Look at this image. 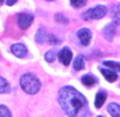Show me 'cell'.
I'll list each match as a JSON object with an SVG mask.
<instances>
[{
	"instance_id": "1",
	"label": "cell",
	"mask_w": 120,
	"mask_h": 117,
	"mask_svg": "<svg viewBox=\"0 0 120 117\" xmlns=\"http://www.w3.org/2000/svg\"><path fill=\"white\" fill-rule=\"evenodd\" d=\"M59 102L68 117H75L86 105V98L72 86H64L59 92Z\"/></svg>"
},
{
	"instance_id": "2",
	"label": "cell",
	"mask_w": 120,
	"mask_h": 117,
	"mask_svg": "<svg viewBox=\"0 0 120 117\" xmlns=\"http://www.w3.org/2000/svg\"><path fill=\"white\" fill-rule=\"evenodd\" d=\"M20 86L25 93L29 95L36 94L39 90H41V81L37 79L36 76H34L33 74H23L20 78Z\"/></svg>"
},
{
	"instance_id": "3",
	"label": "cell",
	"mask_w": 120,
	"mask_h": 117,
	"mask_svg": "<svg viewBox=\"0 0 120 117\" xmlns=\"http://www.w3.org/2000/svg\"><path fill=\"white\" fill-rule=\"evenodd\" d=\"M107 12V9L105 5L98 4L97 7L91 8V9L85 11L82 14V18L84 20H91V19H100L104 17Z\"/></svg>"
},
{
	"instance_id": "4",
	"label": "cell",
	"mask_w": 120,
	"mask_h": 117,
	"mask_svg": "<svg viewBox=\"0 0 120 117\" xmlns=\"http://www.w3.org/2000/svg\"><path fill=\"white\" fill-rule=\"evenodd\" d=\"M34 20V16L29 13H19L17 15V23L18 27L22 30H27L32 25Z\"/></svg>"
},
{
	"instance_id": "5",
	"label": "cell",
	"mask_w": 120,
	"mask_h": 117,
	"mask_svg": "<svg viewBox=\"0 0 120 117\" xmlns=\"http://www.w3.org/2000/svg\"><path fill=\"white\" fill-rule=\"evenodd\" d=\"M91 32L90 30L86 29V28H82V29L78 30L77 32V36L79 37L80 42L83 46H88L89 43H90V39H91Z\"/></svg>"
},
{
	"instance_id": "6",
	"label": "cell",
	"mask_w": 120,
	"mask_h": 117,
	"mask_svg": "<svg viewBox=\"0 0 120 117\" xmlns=\"http://www.w3.org/2000/svg\"><path fill=\"white\" fill-rule=\"evenodd\" d=\"M59 60L63 65L68 66L71 62V58H72V52H71L70 48L68 47H64L61 51L59 52Z\"/></svg>"
},
{
	"instance_id": "7",
	"label": "cell",
	"mask_w": 120,
	"mask_h": 117,
	"mask_svg": "<svg viewBox=\"0 0 120 117\" xmlns=\"http://www.w3.org/2000/svg\"><path fill=\"white\" fill-rule=\"evenodd\" d=\"M11 52L17 58H25L28 53V49L23 44L17 43L11 46Z\"/></svg>"
},
{
	"instance_id": "8",
	"label": "cell",
	"mask_w": 120,
	"mask_h": 117,
	"mask_svg": "<svg viewBox=\"0 0 120 117\" xmlns=\"http://www.w3.org/2000/svg\"><path fill=\"white\" fill-rule=\"evenodd\" d=\"M115 33H116V27L114 23H109V25L105 26V27L103 28V30H102V35H103V37L109 42L113 41L114 36H115Z\"/></svg>"
},
{
	"instance_id": "9",
	"label": "cell",
	"mask_w": 120,
	"mask_h": 117,
	"mask_svg": "<svg viewBox=\"0 0 120 117\" xmlns=\"http://www.w3.org/2000/svg\"><path fill=\"white\" fill-rule=\"evenodd\" d=\"M111 15L113 23L115 26H120V3L115 4L111 10Z\"/></svg>"
},
{
	"instance_id": "10",
	"label": "cell",
	"mask_w": 120,
	"mask_h": 117,
	"mask_svg": "<svg viewBox=\"0 0 120 117\" xmlns=\"http://www.w3.org/2000/svg\"><path fill=\"white\" fill-rule=\"evenodd\" d=\"M107 98V94L105 90H100V92L97 93L96 95V99H95V106L97 109L102 108V105L104 104L105 100Z\"/></svg>"
},
{
	"instance_id": "11",
	"label": "cell",
	"mask_w": 120,
	"mask_h": 117,
	"mask_svg": "<svg viewBox=\"0 0 120 117\" xmlns=\"http://www.w3.org/2000/svg\"><path fill=\"white\" fill-rule=\"evenodd\" d=\"M47 36H48V34H47V32H46V29L43 27H41L38 30H37L34 38H35V42H36V43L43 44L47 41Z\"/></svg>"
},
{
	"instance_id": "12",
	"label": "cell",
	"mask_w": 120,
	"mask_h": 117,
	"mask_svg": "<svg viewBox=\"0 0 120 117\" xmlns=\"http://www.w3.org/2000/svg\"><path fill=\"white\" fill-rule=\"evenodd\" d=\"M107 112L112 117H120V105L116 102H112L107 105Z\"/></svg>"
},
{
	"instance_id": "13",
	"label": "cell",
	"mask_w": 120,
	"mask_h": 117,
	"mask_svg": "<svg viewBox=\"0 0 120 117\" xmlns=\"http://www.w3.org/2000/svg\"><path fill=\"white\" fill-rule=\"evenodd\" d=\"M101 74L104 76V78L107 80L109 82H115L117 80L118 76L114 70H111V69H101Z\"/></svg>"
},
{
	"instance_id": "14",
	"label": "cell",
	"mask_w": 120,
	"mask_h": 117,
	"mask_svg": "<svg viewBox=\"0 0 120 117\" xmlns=\"http://www.w3.org/2000/svg\"><path fill=\"white\" fill-rule=\"evenodd\" d=\"M85 67V60L82 55H78L73 61V68L75 70H82Z\"/></svg>"
},
{
	"instance_id": "15",
	"label": "cell",
	"mask_w": 120,
	"mask_h": 117,
	"mask_svg": "<svg viewBox=\"0 0 120 117\" xmlns=\"http://www.w3.org/2000/svg\"><path fill=\"white\" fill-rule=\"evenodd\" d=\"M10 92H11V86L9 82L4 78L0 77V94H8Z\"/></svg>"
},
{
	"instance_id": "16",
	"label": "cell",
	"mask_w": 120,
	"mask_h": 117,
	"mask_svg": "<svg viewBox=\"0 0 120 117\" xmlns=\"http://www.w3.org/2000/svg\"><path fill=\"white\" fill-rule=\"evenodd\" d=\"M82 83L85 86H93L95 83H97V78L90 74H86V76L82 77Z\"/></svg>"
},
{
	"instance_id": "17",
	"label": "cell",
	"mask_w": 120,
	"mask_h": 117,
	"mask_svg": "<svg viewBox=\"0 0 120 117\" xmlns=\"http://www.w3.org/2000/svg\"><path fill=\"white\" fill-rule=\"evenodd\" d=\"M103 65L107 66L111 70H116V71H120V64L117 62H113V61H104Z\"/></svg>"
},
{
	"instance_id": "18",
	"label": "cell",
	"mask_w": 120,
	"mask_h": 117,
	"mask_svg": "<svg viewBox=\"0 0 120 117\" xmlns=\"http://www.w3.org/2000/svg\"><path fill=\"white\" fill-rule=\"evenodd\" d=\"M54 19H55V21H56V23H61V25H67V23H69V19H68V18L66 17L64 14H62V13L55 14Z\"/></svg>"
},
{
	"instance_id": "19",
	"label": "cell",
	"mask_w": 120,
	"mask_h": 117,
	"mask_svg": "<svg viewBox=\"0 0 120 117\" xmlns=\"http://www.w3.org/2000/svg\"><path fill=\"white\" fill-rule=\"evenodd\" d=\"M55 58H56V51L55 50H49L45 54V60L49 63H52L55 60Z\"/></svg>"
},
{
	"instance_id": "20",
	"label": "cell",
	"mask_w": 120,
	"mask_h": 117,
	"mask_svg": "<svg viewBox=\"0 0 120 117\" xmlns=\"http://www.w3.org/2000/svg\"><path fill=\"white\" fill-rule=\"evenodd\" d=\"M47 42L50 44V45H59V44H61V39L57 38L54 34H48Z\"/></svg>"
},
{
	"instance_id": "21",
	"label": "cell",
	"mask_w": 120,
	"mask_h": 117,
	"mask_svg": "<svg viewBox=\"0 0 120 117\" xmlns=\"http://www.w3.org/2000/svg\"><path fill=\"white\" fill-rule=\"evenodd\" d=\"M0 117H12L10 110L5 105H3V104L0 105Z\"/></svg>"
},
{
	"instance_id": "22",
	"label": "cell",
	"mask_w": 120,
	"mask_h": 117,
	"mask_svg": "<svg viewBox=\"0 0 120 117\" xmlns=\"http://www.w3.org/2000/svg\"><path fill=\"white\" fill-rule=\"evenodd\" d=\"M71 5L75 8H82L84 7V5L86 4V1H84V0H78V1H75V0H71L70 1Z\"/></svg>"
},
{
	"instance_id": "23",
	"label": "cell",
	"mask_w": 120,
	"mask_h": 117,
	"mask_svg": "<svg viewBox=\"0 0 120 117\" xmlns=\"http://www.w3.org/2000/svg\"><path fill=\"white\" fill-rule=\"evenodd\" d=\"M5 3H7L8 5H14L16 3V0H10V1H7Z\"/></svg>"
},
{
	"instance_id": "24",
	"label": "cell",
	"mask_w": 120,
	"mask_h": 117,
	"mask_svg": "<svg viewBox=\"0 0 120 117\" xmlns=\"http://www.w3.org/2000/svg\"><path fill=\"white\" fill-rule=\"evenodd\" d=\"M81 117H89V114H88V113H84Z\"/></svg>"
},
{
	"instance_id": "25",
	"label": "cell",
	"mask_w": 120,
	"mask_h": 117,
	"mask_svg": "<svg viewBox=\"0 0 120 117\" xmlns=\"http://www.w3.org/2000/svg\"><path fill=\"white\" fill-rule=\"evenodd\" d=\"M2 3H3V2H2V0H0V5L2 4Z\"/></svg>"
},
{
	"instance_id": "26",
	"label": "cell",
	"mask_w": 120,
	"mask_h": 117,
	"mask_svg": "<svg viewBox=\"0 0 120 117\" xmlns=\"http://www.w3.org/2000/svg\"><path fill=\"white\" fill-rule=\"evenodd\" d=\"M98 117H104V116H98Z\"/></svg>"
}]
</instances>
